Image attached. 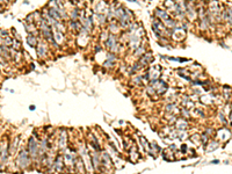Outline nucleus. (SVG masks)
Segmentation results:
<instances>
[{
    "mask_svg": "<svg viewBox=\"0 0 232 174\" xmlns=\"http://www.w3.org/2000/svg\"><path fill=\"white\" fill-rule=\"evenodd\" d=\"M91 159H92V165L93 168L100 169V167H102V161H101V155L99 153H96V151H92L91 152Z\"/></svg>",
    "mask_w": 232,
    "mask_h": 174,
    "instance_id": "nucleus-3",
    "label": "nucleus"
},
{
    "mask_svg": "<svg viewBox=\"0 0 232 174\" xmlns=\"http://www.w3.org/2000/svg\"><path fill=\"white\" fill-rule=\"evenodd\" d=\"M136 50H137V51H135V55H136V56H139V55H144V54H145V50L143 49V48H137Z\"/></svg>",
    "mask_w": 232,
    "mask_h": 174,
    "instance_id": "nucleus-19",
    "label": "nucleus"
},
{
    "mask_svg": "<svg viewBox=\"0 0 232 174\" xmlns=\"http://www.w3.org/2000/svg\"><path fill=\"white\" fill-rule=\"evenodd\" d=\"M174 124H175V129H177V130H187L188 129V121L183 117H177Z\"/></svg>",
    "mask_w": 232,
    "mask_h": 174,
    "instance_id": "nucleus-7",
    "label": "nucleus"
},
{
    "mask_svg": "<svg viewBox=\"0 0 232 174\" xmlns=\"http://www.w3.org/2000/svg\"><path fill=\"white\" fill-rule=\"evenodd\" d=\"M16 164L20 168H27L30 164H31V158L28 153V150H21L19 155H17V159H16Z\"/></svg>",
    "mask_w": 232,
    "mask_h": 174,
    "instance_id": "nucleus-2",
    "label": "nucleus"
},
{
    "mask_svg": "<svg viewBox=\"0 0 232 174\" xmlns=\"http://www.w3.org/2000/svg\"><path fill=\"white\" fill-rule=\"evenodd\" d=\"M106 48H108L110 52H116L117 51V40L114 35H109L108 39L106 41Z\"/></svg>",
    "mask_w": 232,
    "mask_h": 174,
    "instance_id": "nucleus-4",
    "label": "nucleus"
},
{
    "mask_svg": "<svg viewBox=\"0 0 232 174\" xmlns=\"http://www.w3.org/2000/svg\"><path fill=\"white\" fill-rule=\"evenodd\" d=\"M74 168H76V171L79 172L80 174H84L85 171H86L85 164H84L82 159L80 158V155H77V157H76V160H74Z\"/></svg>",
    "mask_w": 232,
    "mask_h": 174,
    "instance_id": "nucleus-8",
    "label": "nucleus"
},
{
    "mask_svg": "<svg viewBox=\"0 0 232 174\" xmlns=\"http://www.w3.org/2000/svg\"><path fill=\"white\" fill-rule=\"evenodd\" d=\"M218 146V143H216V142H212L211 143V146H210V149H208L209 151H211V150H213V149H216Z\"/></svg>",
    "mask_w": 232,
    "mask_h": 174,
    "instance_id": "nucleus-21",
    "label": "nucleus"
},
{
    "mask_svg": "<svg viewBox=\"0 0 232 174\" xmlns=\"http://www.w3.org/2000/svg\"><path fill=\"white\" fill-rule=\"evenodd\" d=\"M29 109H30V110H34V109H35V106H30V108H29Z\"/></svg>",
    "mask_w": 232,
    "mask_h": 174,
    "instance_id": "nucleus-22",
    "label": "nucleus"
},
{
    "mask_svg": "<svg viewBox=\"0 0 232 174\" xmlns=\"http://www.w3.org/2000/svg\"><path fill=\"white\" fill-rule=\"evenodd\" d=\"M100 155H101V161H102V166L104 167H113V163H112V159H110V157L109 154L107 153L106 151H101L100 152Z\"/></svg>",
    "mask_w": 232,
    "mask_h": 174,
    "instance_id": "nucleus-6",
    "label": "nucleus"
},
{
    "mask_svg": "<svg viewBox=\"0 0 232 174\" xmlns=\"http://www.w3.org/2000/svg\"><path fill=\"white\" fill-rule=\"evenodd\" d=\"M27 42H28V44H29L30 46H34V48H36V46H37V43H39L36 36H35V35H33V34H28Z\"/></svg>",
    "mask_w": 232,
    "mask_h": 174,
    "instance_id": "nucleus-11",
    "label": "nucleus"
},
{
    "mask_svg": "<svg viewBox=\"0 0 232 174\" xmlns=\"http://www.w3.org/2000/svg\"><path fill=\"white\" fill-rule=\"evenodd\" d=\"M28 153L31 159H37L40 157V143L37 142L36 137H31L28 143Z\"/></svg>",
    "mask_w": 232,
    "mask_h": 174,
    "instance_id": "nucleus-1",
    "label": "nucleus"
},
{
    "mask_svg": "<svg viewBox=\"0 0 232 174\" xmlns=\"http://www.w3.org/2000/svg\"><path fill=\"white\" fill-rule=\"evenodd\" d=\"M176 135H177V138L181 139V141H185V139H187L189 137V135L187 133L186 130H177L176 129Z\"/></svg>",
    "mask_w": 232,
    "mask_h": 174,
    "instance_id": "nucleus-16",
    "label": "nucleus"
},
{
    "mask_svg": "<svg viewBox=\"0 0 232 174\" xmlns=\"http://www.w3.org/2000/svg\"><path fill=\"white\" fill-rule=\"evenodd\" d=\"M175 108H176V106H175L174 102H168L165 106V112H166V114H173Z\"/></svg>",
    "mask_w": 232,
    "mask_h": 174,
    "instance_id": "nucleus-15",
    "label": "nucleus"
},
{
    "mask_svg": "<svg viewBox=\"0 0 232 174\" xmlns=\"http://www.w3.org/2000/svg\"><path fill=\"white\" fill-rule=\"evenodd\" d=\"M146 93L150 95V96H154L157 93H156V90L153 88V87L151 86V85H149V86H146Z\"/></svg>",
    "mask_w": 232,
    "mask_h": 174,
    "instance_id": "nucleus-18",
    "label": "nucleus"
},
{
    "mask_svg": "<svg viewBox=\"0 0 232 174\" xmlns=\"http://www.w3.org/2000/svg\"><path fill=\"white\" fill-rule=\"evenodd\" d=\"M67 142H68V136L66 133V131H63L59 135V139H58V147L62 151H65V149L67 147Z\"/></svg>",
    "mask_w": 232,
    "mask_h": 174,
    "instance_id": "nucleus-5",
    "label": "nucleus"
},
{
    "mask_svg": "<svg viewBox=\"0 0 232 174\" xmlns=\"http://www.w3.org/2000/svg\"><path fill=\"white\" fill-rule=\"evenodd\" d=\"M64 166H65V164H64L63 155L57 154L56 159H55V163H53V168H55L57 172H60V171H63V169H64Z\"/></svg>",
    "mask_w": 232,
    "mask_h": 174,
    "instance_id": "nucleus-9",
    "label": "nucleus"
},
{
    "mask_svg": "<svg viewBox=\"0 0 232 174\" xmlns=\"http://www.w3.org/2000/svg\"><path fill=\"white\" fill-rule=\"evenodd\" d=\"M0 12H3V7H1V5H0Z\"/></svg>",
    "mask_w": 232,
    "mask_h": 174,
    "instance_id": "nucleus-23",
    "label": "nucleus"
},
{
    "mask_svg": "<svg viewBox=\"0 0 232 174\" xmlns=\"http://www.w3.org/2000/svg\"><path fill=\"white\" fill-rule=\"evenodd\" d=\"M140 143H142V145H143V147H144L152 157H154L152 153H151V150H150V144L148 143V141H146V138L145 137H143V136H140Z\"/></svg>",
    "mask_w": 232,
    "mask_h": 174,
    "instance_id": "nucleus-14",
    "label": "nucleus"
},
{
    "mask_svg": "<svg viewBox=\"0 0 232 174\" xmlns=\"http://www.w3.org/2000/svg\"><path fill=\"white\" fill-rule=\"evenodd\" d=\"M150 147L154 149V150H156V152H160V151H162V150H160V147L157 145V143H156V142H152V143L150 144Z\"/></svg>",
    "mask_w": 232,
    "mask_h": 174,
    "instance_id": "nucleus-20",
    "label": "nucleus"
},
{
    "mask_svg": "<svg viewBox=\"0 0 232 174\" xmlns=\"http://www.w3.org/2000/svg\"><path fill=\"white\" fill-rule=\"evenodd\" d=\"M7 155H8V150H7V147L5 146V149H4L1 152H0V166L4 165V164L6 163Z\"/></svg>",
    "mask_w": 232,
    "mask_h": 174,
    "instance_id": "nucleus-13",
    "label": "nucleus"
},
{
    "mask_svg": "<svg viewBox=\"0 0 232 174\" xmlns=\"http://www.w3.org/2000/svg\"><path fill=\"white\" fill-rule=\"evenodd\" d=\"M129 157H130V160H131L132 163H135V161L138 159L139 154H138V152H137V150H136V146H132V147L130 149V151H129Z\"/></svg>",
    "mask_w": 232,
    "mask_h": 174,
    "instance_id": "nucleus-12",
    "label": "nucleus"
},
{
    "mask_svg": "<svg viewBox=\"0 0 232 174\" xmlns=\"http://www.w3.org/2000/svg\"><path fill=\"white\" fill-rule=\"evenodd\" d=\"M36 51H37V56L40 58H44L47 56V46H45V44L44 43H37Z\"/></svg>",
    "mask_w": 232,
    "mask_h": 174,
    "instance_id": "nucleus-10",
    "label": "nucleus"
},
{
    "mask_svg": "<svg viewBox=\"0 0 232 174\" xmlns=\"http://www.w3.org/2000/svg\"><path fill=\"white\" fill-rule=\"evenodd\" d=\"M180 115H181V117H183V118L187 120V118L190 117V112H189L187 108H183V107H182V108L180 109Z\"/></svg>",
    "mask_w": 232,
    "mask_h": 174,
    "instance_id": "nucleus-17",
    "label": "nucleus"
}]
</instances>
